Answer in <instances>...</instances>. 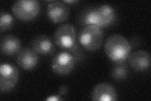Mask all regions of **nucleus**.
<instances>
[{
    "label": "nucleus",
    "instance_id": "f257e3e1",
    "mask_svg": "<svg viewBox=\"0 0 151 101\" xmlns=\"http://www.w3.org/2000/svg\"><path fill=\"white\" fill-rule=\"evenodd\" d=\"M54 39L55 44L70 52L76 61L83 59V51L78 44L76 30L73 24L65 23L59 27L54 33Z\"/></svg>",
    "mask_w": 151,
    "mask_h": 101
},
{
    "label": "nucleus",
    "instance_id": "f03ea898",
    "mask_svg": "<svg viewBox=\"0 0 151 101\" xmlns=\"http://www.w3.org/2000/svg\"><path fill=\"white\" fill-rule=\"evenodd\" d=\"M104 47L106 56L115 62L125 61L132 49L130 42L120 34H113L108 37Z\"/></svg>",
    "mask_w": 151,
    "mask_h": 101
},
{
    "label": "nucleus",
    "instance_id": "7ed1b4c3",
    "mask_svg": "<svg viewBox=\"0 0 151 101\" xmlns=\"http://www.w3.org/2000/svg\"><path fill=\"white\" fill-rule=\"evenodd\" d=\"M103 41L101 28L94 26H86L79 32L78 42L82 47L89 51H95L100 48Z\"/></svg>",
    "mask_w": 151,
    "mask_h": 101
},
{
    "label": "nucleus",
    "instance_id": "20e7f679",
    "mask_svg": "<svg viewBox=\"0 0 151 101\" xmlns=\"http://www.w3.org/2000/svg\"><path fill=\"white\" fill-rule=\"evenodd\" d=\"M40 11V4L37 0H18L13 4V13L22 21L34 19Z\"/></svg>",
    "mask_w": 151,
    "mask_h": 101
},
{
    "label": "nucleus",
    "instance_id": "39448f33",
    "mask_svg": "<svg viewBox=\"0 0 151 101\" xmlns=\"http://www.w3.org/2000/svg\"><path fill=\"white\" fill-rule=\"evenodd\" d=\"M19 78V71L15 66L2 63L0 66V91L7 93L16 86Z\"/></svg>",
    "mask_w": 151,
    "mask_h": 101
},
{
    "label": "nucleus",
    "instance_id": "423d86ee",
    "mask_svg": "<svg viewBox=\"0 0 151 101\" xmlns=\"http://www.w3.org/2000/svg\"><path fill=\"white\" fill-rule=\"evenodd\" d=\"M76 60L74 56L68 51H63L56 54L52 61V69L55 73L66 75L73 70Z\"/></svg>",
    "mask_w": 151,
    "mask_h": 101
},
{
    "label": "nucleus",
    "instance_id": "0eeeda50",
    "mask_svg": "<svg viewBox=\"0 0 151 101\" xmlns=\"http://www.w3.org/2000/svg\"><path fill=\"white\" fill-rule=\"evenodd\" d=\"M69 13L68 7L63 1H52L47 6V17L55 23L65 22L68 18Z\"/></svg>",
    "mask_w": 151,
    "mask_h": 101
},
{
    "label": "nucleus",
    "instance_id": "6e6552de",
    "mask_svg": "<svg viewBox=\"0 0 151 101\" xmlns=\"http://www.w3.org/2000/svg\"><path fill=\"white\" fill-rule=\"evenodd\" d=\"M91 99L96 101L116 100L118 95L116 90L111 85L107 83H100L93 89Z\"/></svg>",
    "mask_w": 151,
    "mask_h": 101
},
{
    "label": "nucleus",
    "instance_id": "1a4fd4ad",
    "mask_svg": "<svg viewBox=\"0 0 151 101\" xmlns=\"http://www.w3.org/2000/svg\"><path fill=\"white\" fill-rule=\"evenodd\" d=\"M127 59L132 68L135 71H145L150 66V54L148 52L144 50H139L132 52Z\"/></svg>",
    "mask_w": 151,
    "mask_h": 101
},
{
    "label": "nucleus",
    "instance_id": "9d476101",
    "mask_svg": "<svg viewBox=\"0 0 151 101\" xmlns=\"http://www.w3.org/2000/svg\"><path fill=\"white\" fill-rule=\"evenodd\" d=\"M39 61L37 52L30 48H25L20 51L17 57V64L22 68L30 70L35 68Z\"/></svg>",
    "mask_w": 151,
    "mask_h": 101
},
{
    "label": "nucleus",
    "instance_id": "9b49d317",
    "mask_svg": "<svg viewBox=\"0 0 151 101\" xmlns=\"http://www.w3.org/2000/svg\"><path fill=\"white\" fill-rule=\"evenodd\" d=\"M32 47L37 53L42 55L52 54L55 49L52 42L45 35H40L35 37L32 42Z\"/></svg>",
    "mask_w": 151,
    "mask_h": 101
},
{
    "label": "nucleus",
    "instance_id": "f8f14e48",
    "mask_svg": "<svg viewBox=\"0 0 151 101\" xmlns=\"http://www.w3.org/2000/svg\"><path fill=\"white\" fill-rule=\"evenodd\" d=\"M21 41L13 35H7L1 41V51L4 54L13 56L20 52Z\"/></svg>",
    "mask_w": 151,
    "mask_h": 101
},
{
    "label": "nucleus",
    "instance_id": "ddd939ff",
    "mask_svg": "<svg viewBox=\"0 0 151 101\" xmlns=\"http://www.w3.org/2000/svg\"><path fill=\"white\" fill-rule=\"evenodd\" d=\"M80 22L86 26H94L102 28V22L97 8L86 9L81 14Z\"/></svg>",
    "mask_w": 151,
    "mask_h": 101
},
{
    "label": "nucleus",
    "instance_id": "4468645a",
    "mask_svg": "<svg viewBox=\"0 0 151 101\" xmlns=\"http://www.w3.org/2000/svg\"><path fill=\"white\" fill-rule=\"evenodd\" d=\"M97 8L102 22V28L109 27L115 23L116 15L115 9L109 4H102Z\"/></svg>",
    "mask_w": 151,
    "mask_h": 101
},
{
    "label": "nucleus",
    "instance_id": "2eb2a0df",
    "mask_svg": "<svg viewBox=\"0 0 151 101\" xmlns=\"http://www.w3.org/2000/svg\"><path fill=\"white\" fill-rule=\"evenodd\" d=\"M128 75L129 68L125 61L116 62L111 71V77L118 81L125 80Z\"/></svg>",
    "mask_w": 151,
    "mask_h": 101
},
{
    "label": "nucleus",
    "instance_id": "dca6fc26",
    "mask_svg": "<svg viewBox=\"0 0 151 101\" xmlns=\"http://www.w3.org/2000/svg\"><path fill=\"white\" fill-rule=\"evenodd\" d=\"M13 24V18L10 14L1 11L0 13V31L1 32L11 28Z\"/></svg>",
    "mask_w": 151,
    "mask_h": 101
},
{
    "label": "nucleus",
    "instance_id": "f3484780",
    "mask_svg": "<svg viewBox=\"0 0 151 101\" xmlns=\"http://www.w3.org/2000/svg\"><path fill=\"white\" fill-rule=\"evenodd\" d=\"M45 100L47 101H59V100H62L63 98H62V96H60V95H51V96H49V97H47Z\"/></svg>",
    "mask_w": 151,
    "mask_h": 101
},
{
    "label": "nucleus",
    "instance_id": "a211bd4d",
    "mask_svg": "<svg viewBox=\"0 0 151 101\" xmlns=\"http://www.w3.org/2000/svg\"><path fill=\"white\" fill-rule=\"evenodd\" d=\"M68 91V89L67 86L61 85L59 89V95H60V96L64 95L67 94Z\"/></svg>",
    "mask_w": 151,
    "mask_h": 101
},
{
    "label": "nucleus",
    "instance_id": "6ab92c4d",
    "mask_svg": "<svg viewBox=\"0 0 151 101\" xmlns=\"http://www.w3.org/2000/svg\"><path fill=\"white\" fill-rule=\"evenodd\" d=\"M63 2L65 3L73 4V3H78V1H77V0H69V1H68V0H65V1H64Z\"/></svg>",
    "mask_w": 151,
    "mask_h": 101
}]
</instances>
